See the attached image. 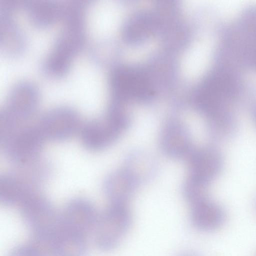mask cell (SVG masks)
Segmentation results:
<instances>
[{
    "label": "cell",
    "mask_w": 256,
    "mask_h": 256,
    "mask_svg": "<svg viewBox=\"0 0 256 256\" xmlns=\"http://www.w3.org/2000/svg\"><path fill=\"white\" fill-rule=\"evenodd\" d=\"M71 62V59L52 50L41 62L40 70L47 77L60 78L68 72Z\"/></svg>",
    "instance_id": "obj_19"
},
{
    "label": "cell",
    "mask_w": 256,
    "mask_h": 256,
    "mask_svg": "<svg viewBox=\"0 0 256 256\" xmlns=\"http://www.w3.org/2000/svg\"><path fill=\"white\" fill-rule=\"evenodd\" d=\"M178 256H199L197 254L192 252H186L181 253Z\"/></svg>",
    "instance_id": "obj_21"
},
{
    "label": "cell",
    "mask_w": 256,
    "mask_h": 256,
    "mask_svg": "<svg viewBox=\"0 0 256 256\" xmlns=\"http://www.w3.org/2000/svg\"><path fill=\"white\" fill-rule=\"evenodd\" d=\"M38 186L18 170L0 177V201L6 206H18L28 196L38 192Z\"/></svg>",
    "instance_id": "obj_10"
},
{
    "label": "cell",
    "mask_w": 256,
    "mask_h": 256,
    "mask_svg": "<svg viewBox=\"0 0 256 256\" xmlns=\"http://www.w3.org/2000/svg\"><path fill=\"white\" fill-rule=\"evenodd\" d=\"M226 220V214L218 204L206 198L192 205L190 220L197 229L212 231L220 227Z\"/></svg>",
    "instance_id": "obj_13"
},
{
    "label": "cell",
    "mask_w": 256,
    "mask_h": 256,
    "mask_svg": "<svg viewBox=\"0 0 256 256\" xmlns=\"http://www.w3.org/2000/svg\"><path fill=\"white\" fill-rule=\"evenodd\" d=\"M36 124L45 140L62 142L80 132L82 124L78 111L72 107L53 108L40 118Z\"/></svg>",
    "instance_id": "obj_4"
},
{
    "label": "cell",
    "mask_w": 256,
    "mask_h": 256,
    "mask_svg": "<svg viewBox=\"0 0 256 256\" xmlns=\"http://www.w3.org/2000/svg\"><path fill=\"white\" fill-rule=\"evenodd\" d=\"M110 84L114 95L120 97L144 98L152 92L147 77L133 69L114 70L110 76Z\"/></svg>",
    "instance_id": "obj_8"
},
{
    "label": "cell",
    "mask_w": 256,
    "mask_h": 256,
    "mask_svg": "<svg viewBox=\"0 0 256 256\" xmlns=\"http://www.w3.org/2000/svg\"><path fill=\"white\" fill-rule=\"evenodd\" d=\"M161 146L166 154L181 158L188 152L191 142L188 130L178 122H171L164 126L160 136Z\"/></svg>",
    "instance_id": "obj_14"
},
{
    "label": "cell",
    "mask_w": 256,
    "mask_h": 256,
    "mask_svg": "<svg viewBox=\"0 0 256 256\" xmlns=\"http://www.w3.org/2000/svg\"><path fill=\"white\" fill-rule=\"evenodd\" d=\"M131 223L132 216L126 205L110 204L98 214L92 232L96 246L103 251L116 248Z\"/></svg>",
    "instance_id": "obj_3"
},
{
    "label": "cell",
    "mask_w": 256,
    "mask_h": 256,
    "mask_svg": "<svg viewBox=\"0 0 256 256\" xmlns=\"http://www.w3.org/2000/svg\"><path fill=\"white\" fill-rule=\"evenodd\" d=\"M39 100L37 86L29 80H20L10 88L4 108L18 120L27 122L34 114Z\"/></svg>",
    "instance_id": "obj_6"
},
{
    "label": "cell",
    "mask_w": 256,
    "mask_h": 256,
    "mask_svg": "<svg viewBox=\"0 0 256 256\" xmlns=\"http://www.w3.org/2000/svg\"><path fill=\"white\" fill-rule=\"evenodd\" d=\"M98 213L88 200L76 198L69 201L60 214V224L88 236L92 234Z\"/></svg>",
    "instance_id": "obj_7"
},
{
    "label": "cell",
    "mask_w": 256,
    "mask_h": 256,
    "mask_svg": "<svg viewBox=\"0 0 256 256\" xmlns=\"http://www.w3.org/2000/svg\"><path fill=\"white\" fill-rule=\"evenodd\" d=\"M24 8L32 24L46 27L60 19V2L54 0H26Z\"/></svg>",
    "instance_id": "obj_17"
},
{
    "label": "cell",
    "mask_w": 256,
    "mask_h": 256,
    "mask_svg": "<svg viewBox=\"0 0 256 256\" xmlns=\"http://www.w3.org/2000/svg\"><path fill=\"white\" fill-rule=\"evenodd\" d=\"M136 180L126 171H118L110 175L104 184V192L110 204L126 205Z\"/></svg>",
    "instance_id": "obj_16"
},
{
    "label": "cell",
    "mask_w": 256,
    "mask_h": 256,
    "mask_svg": "<svg viewBox=\"0 0 256 256\" xmlns=\"http://www.w3.org/2000/svg\"><path fill=\"white\" fill-rule=\"evenodd\" d=\"M22 217L32 238H51L58 226L60 214L42 194L35 192L19 206Z\"/></svg>",
    "instance_id": "obj_2"
},
{
    "label": "cell",
    "mask_w": 256,
    "mask_h": 256,
    "mask_svg": "<svg viewBox=\"0 0 256 256\" xmlns=\"http://www.w3.org/2000/svg\"><path fill=\"white\" fill-rule=\"evenodd\" d=\"M88 1L70 0L60 2V19L64 24L85 22Z\"/></svg>",
    "instance_id": "obj_20"
},
{
    "label": "cell",
    "mask_w": 256,
    "mask_h": 256,
    "mask_svg": "<svg viewBox=\"0 0 256 256\" xmlns=\"http://www.w3.org/2000/svg\"><path fill=\"white\" fill-rule=\"evenodd\" d=\"M127 124L120 116L108 113L104 117L92 119L82 124L80 132L82 142L89 150H102L116 140Z\"/></svg>",
    "instance_id": "obj_5"
},
{
    "label": "cell",
    "mask_w": 256,
    "mask_h": 256,
    "mask_svg": "<svg viewBox=\"0 0 256 256\" xmlns=\"http://www.w3.org/2000/svg\"><path fill=\"white\" fill-rule=\"evenodd\" d=\"M26 38L20 26L12 15L0 14V48L6 56L20 55L24 50Z\"/></svg>",
    "instance_id": "obj_12"
},
{
    "label": "cell",
    "mask_w": 256,
    "mask_h": 256,
    "mask_svg": "<svg viewBox=\"0 0 256 256\" xmlns=\"http://www.w3.org/2000/svg\"><path fill=\"white\" fill-rule=\"evenodd\" d=\"M254 119L256 124V108L255 109L254 112Z\"/></svg>",
    "instance_id": "obj_22"
},
{
    "label": "cell",
    "mask_w": 256,
    "mask_h": 256,
    "mask_svg": "<svg viewBox=\"0 0 256 256\" xmlns=\"http://www.w3.org/2000/svg\"><path fill=\"white\" fill-rule=\"evenodd\" d=\"M45 139L36 123H25L0 142L6 157L16 166L31 162L39 158Z\"/></svg>",
    "instance_id": "obj_1"
},
{
    "label": "cell",
    "mask_w": 256,
    "mask_h": 256,
    "mask_svg": "<svg viewBox=\"0 0 256 256\" xmlns=\"http://www.w3.org/2000/svg\"><path fill=\"white\" fill-rule=\"evenodd\" d=\"M208 118V132L213 140L225 142L230 140L236 134L238 124L230 110L220 111Z\"/></svg>",
    "instance_id": "obj_18"
},
{
    "label": "cell",
    "mask_w": 256,
    "mask_h": 256,
    "mask_svg": "<svg viewBox=\"0 0 256 256\" xmlns=\"http://www.w3.org/2000/svg\"><path fill=\"white\" fill-rule=\"evenodd\" d=\"M87 238L62 228L58 224L54 238L52 256H86Z\"/></svg>",
    "instance_id": "obj_15"
},
{
    "label": "cell",
    "mask_w": 256,
    "mask_h": 256,
    "mask_svg": "<svg viewBox=\"0 0 256 256\" xmlns=\"http://www.w3.org/2000/svg\"><path fill=\"white\" fill-rule=\"evenodd\" d=\"M86 40L85 22L66 24L56 36L52 50L72 60L84 48Z\"/></svg>",
    "instance_id": "obj_11"
},
{
    "label": "cell",
    "mask_w": 256,
    "mask_h": 256,
    "mask_svg": "<svg viewBox=\"0 0 256 256\" xmlns=\"http://www.w3.org/2000/svg\"><path fill=\"white\" fill-rule=\"evenodd\" d=\"M223 157L216 148L207 146L192 152L189 161L190 178L207 185L220 174Z\"/></svg>",
    "instance_id": "obj_9"
}]
</instances>
